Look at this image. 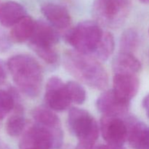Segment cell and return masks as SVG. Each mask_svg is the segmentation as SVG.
Segmentation results:
<instances>
[{
    "mask_svg": "<svg viewBox=\"0 0 149 149\" xmlns=\"http://www.w3.org/2000/svg\"><path fill=\"white\" fill-rule=\"evenodd\" d=\"M63 134L61 127L49 128L35 123L22 135L20 149H57L62 146Z\"/></svg>",
    "mask_w": 149,
    "mask_h": 149,
    "instance_id": "52a82bcc",
    "label": "cell"
},
{
    "mask_svg": "<svg viewBox=\"0 0 149 149\" xmlns=\"http://www.w3.org/2000/svg\"><path fill=\"white\" fill-rule=\"evenodd\" d=\"M41 11L49 24L56 29H65L71 24V16L68 10L61 4L46 3Z\"/></svg>",
    "mask_w": 149,
    "mask_h": 149,
    "instance_id": "4fadbf2b",
    "label": "cell"
},
{
    "mask_svg": "<svg viewBox=\"0 0 149 149\" xmlns=\"http://www.w3.org/2000/svg\"><path fill=\"white\" fill-rule=\"evenodd\" d=\"M17 100L14 91L0 90V122L14 109Z\"/></svg>",
    "mask_w": 149,
    "mask_h": 149,
    "instance_id": "44dd1931",
    "label": "cell"
},
{
    "mask_svg": "<svg viewBox=\"0 0 149 149\" xmlns=\"http://www.w3.org/2000/svg\"><path fill=\"white\" fill-rule=\"evenodd\" d=\"M68 127L78 143L75 149H93L98 138L99 127L95 119L84 109L71 108L68 112Z\"/></svg>",
    "mask_w": 149,
    "mask_h": 149,
    "instance_id": "3957f363",
    "label": "cell"
},
{
    "mask_svg": "<svg viewBox=\"0 0 149 149\" xmlns=\"http://www.w3.org/2000/svg\"><path fill=\"white\" fill-rule=\"evenodd\" d=\"M65 69L77 79L90 87L104 90L109 84V77L100 61L91 55L75 50L67 51L63 56Z\"/></svg>",
    "mask_w": 149,
    "mask_h": 149,
    "instance_id": "6da1fadb",
    "label": "cell"
},
{
    "mask_svg": "<svg viewBox=\"0 0 149 149\" xmlns=\"http://www.w3.org/2000/svg\"><path fill=\"white\" fill-rule=\"evenodd\" d=\"M32 116L35 123L49 128H60L61 124L54 111L48 107L39 106L32 111Z\"/></svg>",
    "mask_w": 149,
    "mask_h": 149,
    "instance_id": "e0dca14e",
    "label": "cell"
},
{
    "mask_svg": "<svg viewBox=\"0 0 149 149\" xmlns=\"http://www.w3.org/2000/svg\"><path fill=\"white\" fill-rule=\"evenodd\" d=\"M143 106L146 113L147 116L149 118V94L144 97L143 100Z\"/></svg>",
    "mask_w": 149,
    "mask_h": 149,
    "instance_id": "484cf974",
    "label": "cell"
},
{
    "mask_svg": "<svg viewBox=\"0 0 149 149\" xmlns=\"http://www.w3.org/2000/svg\"><path fill=\"white\" fill-rule=\"evenodd\" d=\"M45 100L47 107L54 111H63L68 109L71 101L66 84L59 77H52L48 79L45 87Z\"/></svg>",
    "mask_w": 149,
    "mask_h": 149,
    "instance_id": "9c48e42d",
    "label": "cell"
},
{
    "mask_svg": "<svg viewBox=\"0 0 149 149\" xmlns=\"http://www.w3.org/2000/svg\"><path fill=\"white\" fill-rule=\"evenodd\" d=\"M6 71L3 64L0 62V84H3L6 79Z\"/></svg>",
    "mask_w": 149,
    "mask_h": 149,
    "instance_id": "d4e9b609",
    "label": "cell"
},
{
    "mask_svg": "<svg viewBox=\"0 0 149 149\" xmlns=\"http://www.w3.org/2000/svg\"><path fill=\"white\" fill-rule=\"evenodd\" d=\"M26 15V9L17 1H7L0 4V24L4 27H13Z\"/></svg>",
    "mask_w": 149,
    "mask_h": 149,
    "instance_id": "5bb4252c",
    "label": "cell"
},
{
    "mask_svg": "<svg viewBox=\"0 0 149 149\" xmlns=\"http://www.w3.org/2000/svg\"><path fill=\"white\" fill-rule=\"evenodd\" d=\"M114 45L113 35L109 32L104 31L97 48L92 55L100 61H107L113 54Z\"/></svg>",
    "mask_w": 149,
    "mask_h": 149,
    "instance_id": "d6986e66",
    "label": "cell"
},
{
    "mask_svg": "<svg viewBox=\"0 0 149 149\" xmlns=\"http://www.w3.org/2000/svg\"><path fill=\"white\" fill-rule=\"evenodd\" d=\"M140 81L136 74H114L113 90L119 97L130 101L138 93Z\"/></svg>",
    "mask_w": 149,
    "mask_h": 149,
    "instance_id": "7c38bea8",
    "label": "cell"
},
{
    "mask_svg": "<svg viewBox=\"0 0 149 149\" xmlns=\"http://www.w3.org/2000/svg\"><path fill=\"white\" fill-rule=\"evenodd\" d=\"M15 112L7 119L6 122V131L11 137H17L23 133L26 127V119L23 116V108L16 102Z\"/></svg>",
    "mask_w": 149,
    "mask_h": 149,
    "instance_id": "ac0fdd59",
    "label": "cell"
},
{
    "mask_svg": "<svg viewBox=\"0 0 149 149\" xmlns=\"http://www.w3.org/2000/svg\"><path fill=\"white\" fill-rule=\"evenodd\" d=\"M141 63L132 53L120 52L114 58L112 68L114 74H136L141 70Z\"/></svg>",
    "mask_w": 149,
    "mask_h": 149,
    "instance_id": "9a60e30c",
    "label": "cell"
},
{
    "mask_svg": "<svg viewBox=\"0 0 149 149\" xmlns=\"http://www.w3.org/2000/svg\"><path fill=\"white\" fill-rule=\"evenodd\" d=\"M59 36L55 28L46 22L37 20L35 21L33 31L28 42L41 59L48 64H54L58 58L55 48Z\"/></svg>",
    "mask_w": 149,
    "mask_h": 149,
    "instance_id": "277c9868",
    "label": "cell"
},
{
    "mask_svg": "<svg viewBox=\"0 0 149 149\" xmlns=\"http://www.w3.org/2000/svg\"><path fill=\"white\" fill-rule=\"evenodd\" d=\"M100 129L106 143L123 146L127 141V126L120 116L103 115Z\"/></svg>",
    "mask_w": 149,
    "mask_h": 149,
    "instance_id": "ba28073f",
    "label": "cell"
},
{
    "mask_svg": "<svg viewBox=\"0 0 149 149\" xmlns=\"http://www.w3.org/2000/svg\"><path fill=\"white\" fill-rule=\"evenodd\" d=\"M139 1H141V2L144 3V4H149V0H139Z\"/></svg>",
    "mask_w": 149,
    "mask_h": 149,
    "instance_id": "4316f807",
    "label": "cell"
},
{
    "mask_svg": "<svg viewBox=\"0 0 149 149\" xmlns=\"http://www.w3.org/2000/svg\"><path fill=\"white\" fill-rule=\"evenodd\" d=\"M148 34H149V29H148Z\"/></svg>",
    "mask_w": 149,
    "mask_h": 149,
    "instance_id": "83f0119b",
    "label": "cell"
},
{
    "mask_svg": "<svg viewBox=\"0 0 149 149\" xmlns=\"http://www.w3.org/2000/svg\"><path fill=\"white\" fill-rule=\"evenodd\" d=\"M10 46V41L4 36L0 35V51L7 50Z\"/></svg>",
    "mask_w": 149,
    "mask_h": 149,
    "instance_id": "603a6c76",
    "label": "cell"
},
{
    "mask_svg": "<svg viewBox=\"0 0 149 149\" xmlns=\"http://www.w3.org/2000/svg\"><path fill=\"white\" fill-rule=\"evenodd\" d=\"M139 44V36L138 32L132 29H129L124 31L121 36L119 47L120 52L132 53L136 49Z\"/></svg>",
    "mask_w": 149,
    "mask_h": 149,
    "instance_id": "ffe728a7",
    "label": "cell"
},
{
    "mask_svg": "<svg viewBox=\"0 0 149 149\" xmlns=\"http://www.w3.org/2000/svg\"><path fill=\"white\" fill-rule=\"evenodd\" d=\"M93 149H125L123 146H113L111 144H103V145H99L96 146Z\"/></svg>",
    "mask_w": 149,
    "mask_h": 149,
    "instance_id": "cb8c5ba5",
    "label": "cell"
},
{
    "mask_svg": "<svg viewBox=\"0 0 149 149\" xmlns=\"http://www.w3.org/2000/svg\"><path fill=\"white\" fill-rule=\"evenodd\" d=\"M100 26L97 22L93 20L80 22L67 33L65 39L75 50L92 55L104 32Z\"/></svg>",
    "mask_w": 149,
    "mask_h": 149,
    "instance_id": "8992f818",
    "label": "cell"
},
{
    "mask_svg": "<svg viewBox=\"0 0 149 149\" xmlns=\"http://www.w3.org/2000/svg\"><path fill=\"white\" fill-rule=\"evenodd\" d=\"M130 101L119 97L113 90L103 92L96 102L97 109L103 115L122 116L127 113Z\"/></svg>",
    "mask_w": 149,
    "mask_h": 149,
    "instance_id": "30bf717a",
    "label": "cell"
},
{
    "mask_svg": "<svg viewBox=\"0 0 149 149\" xmlns=\"http://www.w3.org/2000/svg\"><path fill=\"white\" fill-rule=\"evenodd\" d=\"M131 10L130 0H95L93 15L100 26L119 28L125 23Z\"/></svg>",
    "mask_w": 149,
    "mask_h": 149,
    "instance_id": "5b68a950",
    "label": "cell"
},
{
    "mask_svg": "<svg viewBox=\"0 0 149 149\" xmlns=\"http://www.w3.org/2000/svg\"><path fill=\"white\" fill-rule=\"evenodd\" d=\"M125 122L130 146L134 149H149V127L132 116Z\"/></svg>",
    "mask_w": 149,
    "mask_h": 149,
    "instance_id": "8fae6325",
    "label": "cell"
},
{
    "mask_svg": "<svg viewBox=\"0 0 149 149\" xmlns=\"http://www.w3.org/2000/svg\"><path fill=\"white\" fill-rule=\"evenodd\" d=\"M7 68L15 84L26 96L39 95L43 81V72L39 63L28 55H16L7 61Z\"/></svg>",
    "mask_w": 149,
    "mask_h": 149,
    "instance_id": "7a4b0ae2",
    "label": "cell"
},
{
    "mask_svg": "<svg viewBox=\"0 0 149 149\" xmlns=\"http://www.w3.org/2000/svg\"><path fill=\"white\" fill-rule=\"evenodd\" d=\"M66 88L71 103L82 104L86 100L87 95L84 87L76 81H70L66 83Z\"/></svg>",
    "mask_w": 149,
    "mask_h": 149,
    "instance_id": "7402d4cb",
    "label": "cell"
},
{
    "mask_svg": "<svg viewBox=\"0 0 149 149\" xmlns=\"http://www.w3.org/2000/svg\"><path fill=\"white\" fill-rule=\"evenodd\" d=\"M35 26V20L29 15L25 16L12 27L10 39L16 43L29 41Z\"/></svg>",
    "mask_w": 149,
    "mask_h": 149,
    "instance_id": "2e32d148",
    "label": "cell"
}]
</instances>
